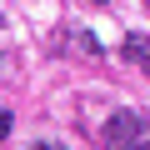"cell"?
Masks as SVG:
<instances>
[{"instance_id":"cell-1","label":"cell","mask_w":150,"mask_h":150,"mask_svg":"<svg viewBox=\"0 0 150 150\" xmlns=\"http://www.w3.org/2000/svg\"><path fill=\"white\" fill-rule=\"evenodd\" d=\"M145 140H150L145 115H135V110H115V115L105 120V145H110V150H140Z\"/></svg>"},{"instance_id":"cell-2","label":"cell","mask_w":150,"mask_h":150,"mask_svg":"<svg viewBox=\"0 0 150 150\" xmlns=\"http://www.w3.org/2000/svg\"><path fill=\"white\" fill-rule=\"evenodd\" d=\"M125 60H135V65L150 75V35H145V30H130V35H125Z\"/></svg>"},{"instance_id":"cell-3","label":"cell","mask_w":150,"mask_h":150,"mask_svg":"<svg viewBox=\"0 0 150 150\" xmlns=\"http://www.w3.org/2000/svg\"><path fill=\"white\" fill-rule=\"evenodd\" d=\"M10 130H15V120H10V110H0V140H5Z\"/></svg>"},{"instance_id":"cell-4","label":"cell","mask_w":150,"mask_h":150,"mask_svg":"<svg viewBox=\"0 0 150 150\" xmlns=\"http://www.w3.org/2000/svg\"><path fill=\"white\" fill-rule=\"evenodd\" d=\"M35 150H60V145H35Z\"/></svg>"},{"instance_id":"cell-5","label":"cell","mask_w":150,"mask_h":150,"mask_svg":"<svg viewBox=\"0 0 150 150\" xmlns=\"http://www.w3.org/2000/svg\"><path fill=\"white\" fill-rule=\"evenodd\" d=\"M0 30H5V15H0Z\"/></svg>"},{"instance_id":"cell-6","label":"cell","mask_w":150,"mask_h":150,"mask_svg":"<svg viewBox=\"0 0 150 150\" xmlns=\"http://www.w3.org/2000/svg\"><path fill=\"white\" fill-rule=\"evenodd\" d=\"M140 150H150V140H145V145H140Z\"/></svg>"},{"instance_id":"cell-7","label":"cell","mask_w":150,"mask_h":150,"mask_svg":"<svg viewBox=\"0 0 150 150\" xmlns=\"http://www.w3.org/2000/svg\"><path fill=\"white\" fill-rule=\"evenodd\" d=\"M95 5H105V0H95Z\"/></svg>"},{"instance_id":"cell-8","label":"cell","mask_w":150,"mask_h":150,"mask_svg":"<svg viewBox=\"0 0 150 150\" xmlns=\"http://www.w3.org/2000/svg\"><path fill=\"white\" fill-rule=\"evenodd\" d=\"M145 5H150V0H145Z\"/></svg>"}]
</instances>
